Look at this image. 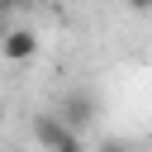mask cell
Wrapping results in <instances>:
<instances>
[{"label":"cell","mask_w":152,"mask_h":152,"mask_svg":"<svg viewBox=\"0 0 152 152\" xmlns=\"http://www.w3.org/2000/svg\"><path fill=\"white\" fill-rule=\"evenodd\" d=\"M33 138H38L43 152H52V147H62L66 138H76V128L66 124V114H38V119H33Z\"/></svg>","instance_id":"6da1fadb"},{"label":"cell","mask_w":152,"mask_h":152,"mask_svg":"<svg viewBox=\"0 0 152 152\" xmlns=\"http://www.w3.org/2000/svg\"><path fill=\"white\" fill-rule=\"evenodd\" d=\"M0 52H5V62H28V57H38V33L33 28H10Z\"/></svg>","instance_id":"7a4b0ae2"},{"label":"cell","mask_w":152,"mask_h":152,"mask_svg":"<svg viewBox=\"0 0 152 152\" xmlns=\"http://www.w3.org/2000/svg\"><path fill=\"white\" fill-rule=\"evenodd\" d=\"M86 119H90V100H86V95H76V100H66V124H71V128H81Z\"/></svg>","instance_id":"3957f363"},{"label":"cell","mask_w":152,"mask_h":152,"mask_svg":"<svg viewBox=\"0 0 152 152\" xmlns=\"http://www.w3.org/2000/svg\"><path fill=\"white\" fill-rule=\"evenodd\" d=\"M52 152H86V142H81V138H66V142H62V147H52Z\"/></svg>","instance_id":"277c9868"},{"label":"cell","mask_w":152,"mask_h":152,"mask_svg":"<svg viewBox=\"0 0 152 152\" xmlns=\"http://www.w3.org/2000/svg\"><path fill=\"white\" fill-rule=\"evenodd\" d=\"M128 10H138V14H147V10H152V0H128Z\"/></svg>","instance_id":"5b68a950"},{"label":"cell","mask_w":152,"mask_h":152,"mask_svg":"<svg viewBox=\"0 0 152 152\" xmlns=\"http://www.w3.org/2000/svg\"><path fill=\"white\" fill-rule=\"evenodd\" d=\"M0 5H5V10H10V14H14V10H24V5H28V0H0Z\"/></svg>","instance_id":"8992f818"},{"label":"cell","mask_w":152,"mask_h":152,"mask_svg":"<svg viewBox=\"0 0 152 152\" xmlns=\"http://www.w3.org/2000/svg\"><path fill=\"white\" fill-rule=\"evenodd\" d=\"M100 152H133V147H124V142H104Z\"/></svg>","instance_id":"52a82bcc"}]
</instances>
